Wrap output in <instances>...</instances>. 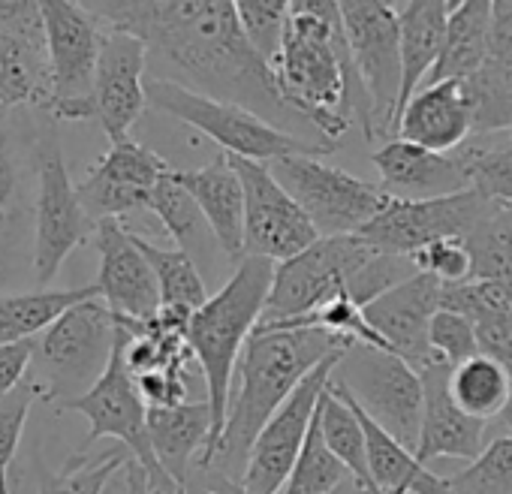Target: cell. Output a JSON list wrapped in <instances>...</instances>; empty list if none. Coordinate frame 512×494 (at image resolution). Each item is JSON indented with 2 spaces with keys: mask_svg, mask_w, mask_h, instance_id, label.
<instances>
[{
  "mask_svg": "<svg viewBox=\"0 0 512 494\" xmlns=\"http://www.w3.org/2000/svg\"><path fill=\"white\" fill-rule=\"evenodd\" d=\"M85 10L100 28L139 37L148 58L172 70L169 82L235 103L299 139H308L299 130H314L281 97L272 64L247 43L235 0H91Z\"/></svg>",
  "mask_w": 512,
  "mask_h": 494,
  "instance_id": "cell-1",
  "label": "cell"
},
{
  "mask_svg": "<svg viewBox=\"0 0 512 494\" xmlns=\"http://www.w3.org/2000/svg\"><path fill=\"white\" fill-rule=\"evenodd\" d=\"M281 97L317 130L323 142L362 124L365 142H374V121L365 85L356 73L344 34L338 0H293L281 55L272 61Z\"/></svg>",
  "mask_w": 512,
  "mask_h": 494,
  "instance_id": "cell-2",
  "label": "cell"
},
{
  "mask_svg": "<svg viewBox=\"0 0 512 494\" xmlns=\"http://www.w3.org/2000/svg\"><path fill=\"white\" fill-rule=\"evenodd\" d=\"M350 341L326 329H287V326H256L238 359L226 425L214 458L205 470L238 482L244 479L250 449L284 401L317 371L326 359L344 353Z\"/></svg>",
  "mask_w": 512,
  "mask_h": 494,
  "instance_id": "cell-3",
  "label": "cell"
},
{
  "mask_svg": "<svg viewBox=\"0 0 512 494\" xmlns=\"http://www.w3.org/2000/svg\"><path fill=\"white\" fill-rule=\"evenodd\" d=\"M272 281H275V263L260 257H244L235 266L232 278L187 323V344L202 371V386L214 419V437L208 455L196 470H205L214 458V449L226 425L232 377L244 353V344L263 320Z\"/></svg>",
  "mask_w": 512,
  "mask_h": 494,
  "instance_id": "cell-4",
  "label": "cell"
},
{
  "mask_svg": "<svg viewBox=\"0 0 512 494\" xmlns=\"http://www.w3.org/2000/svg\"><path fill=\"white\" fill-rule=\"evenodd\" d=\"M145 94H148L151 109L166 112L169 118L205 133L229 157L256 160V163L269 166V163H275L281 157H296V154L326 157V154L335 151V145H329V142L290 136V133L272 127L260 115H253V112H247V109H241L235 103L205 97V94L190 91V88H184L178 82H169V79L148 76Z\"/></svg>",
  "mask_w": 512,
  "mask_h": 494,
  "instance_id": "cell-5",
  "label": "cell"
},
{
  "mask_svg": "<svg viewBox=\"0 0 512 494\" xmlns=\"http://www.w3.org/2000/svg\"><path fill=\"white\" fill-rule=\"evenodd\" d=\"M118 341L115 314L103 299H88L67 314H61L34 341V362L43 368L37 380L46 404L64 407L88 395L106 374Z\"/></svg>",
  "mask_w": 512,
  "mask_h": 494,
  "instance_id": "cell-6",
  "label": "cell"
},
{
  "mask_svg": "<svg viewBox=\"0 0 512 494\" xmlns=\"http://www.w3.org/2000/svg\"><path fill=\"white\" fill-rule=\"evenodd\" d=\"M377 257L380 254L362 235L320 238L299 257L275 266V281L260 326L299 323L323 305L350 296L359 275Z\"/></svg>",
  "mask_w": 512,
  "mask_h": 494,
  "instance_id": "cell-7",
  "label": "cell"
},
{
  "mask_svg": "<svg viewBox=\"0 0 512 494\" xmlns=\"http://www.w3.org/2000/svg\"><path fill=\"white\" fill-rule=\"evenodd\" d=\"M329 383L353 398L359 410H365L383 431H389L416 455L425 413V386L413 365L395 353L368 344H350Z\"/></svg>",
  "mask_w": 512,
  "mask_h": 494,
  "instance_id": "cell-8",
  "label": "cell"
},
{
  "mask_svg": "<svg viewBox=\"0 0 512 494\" xmlns=\"http://www.w3.org/2000/svg\"><path fill=\"white\" fill-rule=\"evenodd\" d=\"M40 16L49 58V97L43 109L55 121L97 118L94 85L103 28L76 0H43Z\"/></svg>",
  "mask_w": 512,
  "mask_h": 494,
  "instance_id": "cell-9",
  "label": "cell"
},
{
  "mask_svg": "<svg viewBox=\"0 0 512 494\" xmlns=\"http://www.w3.org/2000/svg\"><path fill=\"white\" fill-rule=\"evenodd\" d=\"M34 154H37V205H34L31 263H34L37 287L46 290L58 278L67 257L97 232V223L88 217L79 199L55 127H49L40 136Z\"/></svg>",
  "mask_w": 512,
  "mask_h": 494,
  "instance_id": "cell-10",
  "label": "cell"
},
{
  "mask_svg": "<svg viewBox=\"0 0 512 494\" xmlns=\"http://www.w3.org/2000/svg\"><path fill=\"white\" fill-rule=\"evenodd\" d=\"M269 169L296 199V205L308 214L320 238L359 235L389 202L380 187L344 169H335L320 157H281L269 163Z\"/></svg>",
  "mask_w": 512,
  "mask_h": 494,
  "instance_id": "cell-11",
  "label": "cell"
},
{
  "mask_svg": "<svg viewBox=\"0 0 512 494\" xmlns=\"http://www.w3.org/2000/svg\"><path fill=\"white\" fill-rule=\"evenodd\" d=\"M118 323V320H115ZM64 413H79L88 419V437H85V449L94 446L103 437H115L148 473V485L154 491H175L181 488V482H175L157 461L151 437H148V404L136 386V377L130 374L127 362H124V335L118 329V341H115V353L112 362L106 368V374L97 380V386L58 407Z\"/></svg>",
  "mask_w": 512,
  "mask_h": 494,
  "instance_id": "cell-12",
  "label": "cell"
},
{
  "mask_svg": "<svg viewBox=\"0 0 512 494\" xmlns=\"http://www.w3.org/2000/svg\"><path fill=\"white\" fill-rule=\"evenodd\" d=\"M356 73L371 103L377 136L395 133L401 100V28L395 4L383 0H338Z\"/></svg>",
  "mask_w": 512,
  "mask_h": 494,
  "instance_id": "cell-13",
  "label": "cell"
},
{
  "mask_svg": "<svg viewBox=\"0 0 512 494\" xmlns=\"http://www.w3.org/2000/svg\"><path fill=\"white\" fill-rule=\"evenodd\" d=\"M476 190H464L440 199H392L386 208L359 232L377 254L383 257H413L422 247L446 238H467L482 217L491 211Z\"/></svg>",
  "mask_w": 512,
  "mask_h": 494,
  "instance_id": "cell-14",
  "label": "cell"
},
{
  "mask_svg": "<svg viewBox=\"0 0 512 494\" xmlns=\"http://www.w3.org/2000/svg\"><path fill=\"white\" fill-rule=\"evenodd\" d=\"M229 157V154H226ZM244 187V257L287 263L320 241V232L266 163L229 157Z\"/></svg>",
  "mask_w": 512,
  "mask_h": 494,
  "instance_id": "cell-15",
  "label": "cell"
},
{
  "mask_svg": "<svg viewBox=\"0 0 512 494\" xmlns=\"http://www.w3.org/2000/svg\"><path fill=\"white\" fill-rule=\"evenodd\" d=\"M341 356L344 353L326 359L317 371H311L302 380V386L284 401V407L272 416V422L263 428V434L256 437L250 458H247L244 479H241V488L247 494H281L284 491Z\"/></svg>",
  "mask_w": 512,
  "mask_h": 494,
  "instance_id": "cell-16",
  "label": "cell"
},
{
  "mask_svg": "<svg viewBox=\"0 0 512 494\" xmlns=\"http://www.w3.org/2000/svg\"><path fill=\"white\" fill-rule=\"evenodd\" d=\"M169 172L172 166L157 151L127 139L109 145V151L76 184V190L94 223L121 220L133 211L148 208L154 187Z\"/></svg>",
  "mask_w": 512,
  "mask_h": 494,
  "instance_id": "cell-17",
  "label": "cell"
},
{
  "mask_svg": "<svg viewBox=\"0 0 512 494\" xmlns=\"http://www.w3.org/2000/svg\"><path fill=\"white\" fill-rule=\"evenodd\" d=\"M440 296V281L428 275H413L362 308L368 326L389 344L395 356H401L419 374L425 368L443 365L431 347V320L440 311Z\"/></svg>",
  "mask_w": 512,
  "mask_h": 494,
  "instance_id": "cell-18",
  "label": "cell"
},
{
  "mask_svg": "<svg viewBox=\"0 0 512 494\" xmlns=\"http://www.w3.org/2000/svg\"><path fill=\"white\" fill-rule=\"evenodd\" d=\"M145 70H148L145 43L133 34L103 28L94 106H97V121L112 145L127 142L133 124L148 109Z\"/></svg>",
  "mask_w": 512,
  "mask_h": 494,
  "instance_id": "cell-19",
  "label": "cell"
},
{
  "mask_svg": "<svg viewBox=\"0 0 512 494\" xmlns=\"http://www.w3.org/2000/svg\"><path fill=\"white\" fill-rule=\"evenodd\" d=\"M94 241L100 251L97 290L106 308L118 320H133V323L154 320L163 308L160 287L145 254L136 247L133 232L121 220H100Z\"/></svg>",
  "mask_w": 512,
  "mask_h": 494,
  "instance_id": "cell-20",
  "label": "cell"
},
{
  "mask_svg": "<svg viewBox=\"0 0 512 494\" xmlns=\"http://www.w3.org/2000/svg\"><path fill=\"white\" fill-rule=\"evenodd\" d=\"M380 175V190L392 199H440L470 190V175L461 151L437 154L404 139H389L371 154Z\"/></svg>",
  "mask_w": 512,
  "mask_h": 494,
  "instance_id": "cell-21",
  "label": "cell"
},
{
  "mask_svg": "<svg viewBox=\"0 0 512 494\" xmlns=\"http://www.w3.org/2000/svg\"><path fill=\"white\" fill-rule=\"evenodd\" d=\"M449 371L446 365H434L422 371L425 386V413L416 458L419 464H431L437 458L455 461H476L491 440H485V422L467 416L449 395Z\"/></svg>",
  "mask_w": 512,
  "mask_h": 494,
  "instance_id": "cell-22",
  "label": "cell"
},
{
  "mask_svg": "<svg viewBox=\"0 0 512 494\" xmlns=\"http://www.w3.org/2000/svg\"><path fill=\"white\" fill-rule=\"evenodd\" d=\"M49 97V58L40 4L25 16L0 25V109L46 106Z\"/></svg>",
  "mask_w": 512,
  "mask_h": 494,
  "instance_id": "cell-23",
  "label": "cell"
},
{
  "mask_svg": "<svg viewBox=\"0 0 512 494\" xmlns=\"http://www.w3.org/2000/svg\"><path fill=\"white\" fill-rule=\"evenodd\" d=\"M395 139L452 154L473 139V106L464 82L425 85L398 118Z\"/></svg>",
  "mask_w": 512,
  "mask_h": 494,
  "instance_id": "cell-24",
  "label": "cell"
},
{
  "mask_svg": "<svg viewBox=\"0 0 512 494\" xmlns=\"http://www.w3.org/2000/svg\"><path fill=\"white\" fill-rule=\"evenodd\" d=\"M184 190L205 214L220 254L235 266L244 260V187L229 157L220 151L199 169H175Z\"/></svg>",
  "mask_w": 512,
  "mask_h": 494,
  "instance_id": "cell-25",
  "label": "cell"
},
{
  "mask_svg": "<svg viewBox=\"0 0 512 494\" xmlns=\"http://www.w3.org/2000/svg\"><path fill=\"white\" fill-rule=\"evenodd\" d=\"M148 437L160 467L181 485L208 455L214 419L205 398L178 407H148Z\"/></svg>",
  "mask_w": 512,
  "mask_h": 494,
  "instance_id": "cell-26",
  "label": "cell"
},
{
  "mask_svg": "<svg viewBox=\"0 0 512 494\" xmlns=\"http://www.w3.org/2000/svg\"><path fill=\"white\" fill-rule=\"evenodd\" d=\"M395 10L401 28V100L395 115L398 127V118L422 91V85L440 61L452 4L449 0H410V4H395Z\"/></svg>",
  "mask_w": 512,
  "mask_h": 494,
  "instance_id": "cell-27",
  "label": "cell"
},
{
  "mask_svg": "<svg viewBox=\"0 0 512 494\" xmlns=\"http://www.w3.org/2000/svg\"><path fill=\"white\" fill-rule=\"evenodd\" d=\"M329 389L335 395H341L359 416L362 428H365V443H368V467L371 476L380 488V494L386 491H404V494H449V482L437 473H431V467L419 464V458L398 443L389 431H383L365 410L356 407L353 398H347L344 392H338L332 383Z\"/></svg>",
  "mask_w": 512,
  "mask_h": 494,
  "instance_id": "cell-28",
  "label": "cell"
},
{
  "mask_svg": "<svg viewBox=\"0 0 512 494\" xmlns=\"http://www.w3.org/2000/svg\"><path fill=\"white\" fill-rule=\"evenodd\" d=\"M488 31H491V0H461V4H452L443 52L425 85L473 79L488 58Z\"/></svg>",
  "mask_w": 512,
  "mask_h": 494,
  "instance_id": "cell-29",
  "label": "cell"
},
{
  "mask_svg": "<svg viewBox=\"0 0 512 494\" xmlns=\"http://www.w3.org/2000/svg\"><path fill=\"white\" fill-rule=\"evenodd\" d=\"M88 299H100L97 284L76 290H37L4 296L0 299V347L31 341L34 335L46 332L61 314Z\"/></svg>",
  "mask_w": 512,
  "mask_h": 494,
  "instance_id": "cell-30",
  "label": "cell"
},
{
  "mask_svg": "<svg viewBox=\"0 0 512 494\" xmlns=\"http://www.w3.org/2000/svg\"><path fill=\"white\" fill-rule=\"evenodd\" d=\"M449 395L467 416L488 425L506 416L512 401V380L500 362L479 353L449 371Z\"/></svg>",
  "mask_w": 512,
  "mask_h": 494,
  "instance_id": "cell-31",
  "label": "cell"
},
{
  "mask_svg": "<svg viewBox=\"0 0 512 494\" xmlns=\"http://www.w3.org/2000/svg\"><path fill=\"white\" fill-rule=\"evenodd\" d=\"M148 211L163 223V229L172 235L175 247H181L184 254L193 257V263H196V254H208L211 247H217L205 214L199 211L196 199L184 190L175 169L169 175H163L160 184L154 187V193L148 199Z\"/></svg>",
  "mask_w": 512,
  "mask_h": 494,
  "instance_id": "cell-32",
  "label": "cell"
},
{
  "mask_svg": "<svg viewBox=\"0 0 512 494\" xmlns=\"http://www.w3.org/2000/svg\"><path fill=\"white\" fill-rule=\"evenodd\" d=\"M136 247L145 254L157 287H160V302L169 311H181L187 317H193L211 296L205 290V281L199 275V266L193 263L190 254H184L181 247H160L142 235H136Z\"/></svg>",
  "mask_w": 512,
  "mask_h": 494,
  "instance_id": "cell-33",
  "label": "cell"
},
{
  "mask_svg": "<svg viewBox=\"0 0 512 494\" xmlns=\"http://www.w3.org/2000/svg\"><path fill=\"white\" fill-rule=\"evenodd\" d=\"M130 458L133 455L124 446H112L97 455H88V449H79L76 455L67 458V464L58 473H52L40 458L34 494H106L112 479L124 470Z\"/></svg>",
  "mask_w": 512,
  "mask_h": 494,
  "instance_id": "cell-34",
  "label": "cell"
},
{
  "mask_svg": "<svg viewBox=\"0 0 512 494\" xmlns=\"http://www.w3.org/2000/svg\"><path fill=\"white\" fill-rule=\"evenodd\" d=\"M464 244L470 251V281L497 284L512 293V208L494 202Z\"/></svg>",
  "mask_w": 512,
  "mask_h": 494,
  "instance_id": "cell-35",
  "label": "cell"
},
{
  "mask_svg": "<svg viewBox=\"0 0 512 494\" xmlns=\"http://www.w3.org/2000/svg\"><path fill=\"white\" fill-rule=\"evenodd\" d=\"M320 422H323V437L329 443V449L335 452V458L350 470L353 482L359 488H365L368 494H380L371 467H368V443H365V428L356 416V410L335 395L326 386L323 404H320Z\"/></svg>",
  "mask_w": 512,
  "mask_h": 494,
  "instance_id": "cell-36",
  "label": "cell"
},
{
  "mask_svg": "<svg viewBox=\"0 0 512 494\" xmlns=\"http://www.w3.org/2000/svg\"><path fill=\"white\" fill-rule=\"evenodd\" d=\"M350 482H353L350 470L335 458V452L329 449V443L323 437V422H320V410H317L308 440H305V446L296 458V467L281 494H335L338 488H344Z\"/></svg>",
  "mask_w": 512,
  "mask_h": 494,
  "instance_id": "cell-37",
  "label": "cell"
},
{
  "mask_svg": "<svg viewBox=\"0 0 512 494\" xmlns=\"http://www.w3.org/2000/svg\"><path fill=\"white\" fill-rule=\"evenodd\" d=\"M458 151L467 163L470 190L482 193L488 202L512 208V142L482 145V139H470Z\"/></svg>",
  "mask_w": 512,
  "mask_h": 494,
  "instance_id": "cell-38",
  "label": "cell"
},
{
  "mask_svg": "<svg viewBox=\"0 0 512 494\" xmlns=\"http://www.w3.org/2000/svg\"><path fill=\"white\" fill-rule=\"evenodd\" d=\"M235 13L253 52L272 64L287 40L290 0H235Z\"/></svg>",
  "mask_w": 512,
  "mask_h": 494,
  "instance_id": "cell-39",
  "label": "cell"
},
{
  "mask_svg": "<svg viewBox=\"0 0 512 494\" xmlns=\"http://www.w3.org/2000/svg\"><path fill=\"white\" fill-rule=\"evenodd\" d=\"M446 482L449 494H512V434L494 437L476 461Z\"/></svg>",
  "mask_w": 512,
  "mask_h": 494,
  "instance_id": "cell-40",
  "label": "cell"
},
{
  "mask_svg": "<svg viewBox=\"0 0 512 494\" xmlns=\"http://www.w3.org/2000/svg\"><path fill=\"white\" fill-rule=\"evenodd\" d=\"M473 79L488 91L512 97V0H491L488 58Z\"/></svg>",
  "mask_w": 512,
  "mask_h": 494,
  "instance_id": "cell-41",
  "label": "cell"
},
{
  "mask_svg": "<svg viewBox=\"0 0 512 494\" xmlns=\"http://www.w3.org/2000/svg\"><path fill=\"white\" fill-rule=\"evenodd\" d=\"M43 398V389L37 380H25L16 392L0 398V494H13L10 491V464L19 452L28 413L31 407Z\"/></svg>",
  "mask_w": 512,
  "mask_h": 494,
  "instance_id": "cell-42",
  "label": "cell"
},
{
  "mask_svg": "<svg viewBox=\"0 0 512 494\" xmlns=\"http://www.w3.org/2000/svg\"><path fill=\"white\" fill-rule=\"evenodd\" d=\"M431 347L446 368H458L467 359L479 356V338L473 323L446 308H440L431 320Z\"/></svg>",
  "mask_w": 512,
  "mask_h": 494,
  "instance_id": "cell-43",
  "label": "cell"
},
{
  "mask_svg": "<svg viewBox=\"0 0 512 494\" xmlns=\"http://www.w3.org/2000/svg\"><path fill=\"white\" fill-rule=\"evenodd\" d=\"M419 275H428L434 281H440L443 287H455V284H467L470 281V251L464 238H446V241H434L428 247H422L419 254L410 257Z\"/></svg>",
  "mask_w": 512,
  "mask_h": 494,
  "instance_id": "cell-44",
  "label": "cell"
},
{
  "mask_svg": "<svg viewBox=\"0 0 512 494\" xmlns=\"http://www.w3.org/2000/svg\"><path fill=\"white\" fill-rule=\"evenodd\" d=\"M19 214H10L0 220V299L10 296L13 284L19 281L25 260H22V238L16 232L19 226Z\"/></svg>",
  "mask_w": 512,
  "mask_h": 494,
  "instance_id": "cell-45",
  "label": "cell"
},
{
  "mask_svg": "<svg viewBox=\"0 0 512 494\" xmlns=\"http://www.w3.org/2000/svg\"><path fill=\"white\" fill-rule=\"evenodd\" d=\"M31 365H34V341L0 347V398L16 392L28 380Z\"/></svg>",
  "mask_w": 512,
  "mask_h": 494,
  "instance_id": "cell-46",
  "label": "cell"
},
{
  "mask_svg": "<svg viewBox=\"0 0 512 494\" xmlns=\"http://www.w3.org/2000/svg\"><path fill=\"white\" fill-rule=\"evenodd\" d=\"M16 193H19V166L10 151L7 133L0 130V220L13 214L10 208L16 202Z\"/></svg>",
  "mask_w": 512,
  "mask_h": 494,
  "instance_id": "cell-47",
  "label": "cell"
},
{
  "mask_svg": "<svg viewBox=\"0 0 512 494\" xmlns=\"http://www.w3.org/2000/svg\"><path fill=\"white\" fill-rule=\"evenodd\" d=\"M187 494H229V485L211 470H193L187 479Z\"/></svg>",
  "mask_w": 512,
  "mask_h": 494,
  "instance_id": "cell-48",
  "label": "cell"
},
{
  "mask_svg": "<svg viewBox=\"0 0 512 494\" xmlns=\"http://www.w3.org/2000/svg\"><path fill=\"white\" fill-rule=\"evenodd\" d=\"M226 485H229V494H247V491H244V488H241L238 482H229V479H226ZM335 494H368V491H365V488H359L356 482H350V485L338 488Z\"/></svg>",
  "mask_w": 512,
  "mask_h": 494,
  "instance_id": "cell-49",
  "label": "cell"
},
{
  "mask_svg": "<svg viewBox=\"0 0 512 494\" xmlns=\"http://www.w3.org/2000/svg\"><path fill=\"white\" fill-rule=\"evenodd\" d=\"M386 494H404V491H386Z\"/></svg>",
  "mask_w": 512,
  "mask_h": 494,
  "instance_id": "cell-50",
  "label": "cell"
},
{
  "mask_svg": "<svg viewBox=\"0 0 512 494\" xmlns=\"http://www.w3.org/2000/svg\"><path fill=\"white\" fill-rule=\"evenodd\" d=\"M106 494H109V491H106ZM121 494H127V488H124V485H121Z\"/></svg>",
  "mask_w": 512,
  "mask_h": 494,
  "instance_id": "cell-51",
  "label": "cell"
},
{
  "mask_svg": "<svg viewBox=\"0 0 512 494\" xmlns=\"http://www.w3.org/2000/svg\"><path fill=\"white\" fill-rule=\"evenodd\" d=\"M509 142H512V136H509Z\"/></svg>",
  "mask_w": 512,
  "mask_h": 494,
  "instance_id": "cell-52",
  "label": "cell"
}]
</instances>
